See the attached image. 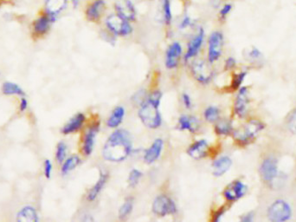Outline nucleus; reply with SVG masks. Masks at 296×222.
<instances>
[{"label":"nucleus","instance_id":"f257e3e1","mask_svg":"<svg viewBox=\"0 0 296 222\" xmlns=\"http://www.w3.org/2000/svg\"><path fill=\"white\" fill-rule=\"evenodd\" d=\"M133 144L129 133L125 129H116L109 136L103 149V158L111 162H121L131 155Z\"/></svg>","mask_w":296,"mask_h":222},{"label":"nucleus","instance_id":"f03ea898","mask_svg":"<svg viewBox=\"0 0 296 222\" xmlns=\"http://www.w3.org/2000/svg\"><path fill=\"white\" fill-rule=\"evenodd\" d=\"M266 128V123L260 119L251 118L233 131L232 138L237 147H247L257 140L258 136Z\"/></svg>","mask_w":296,"mask_h":222},{"label":"nucleus","instance_id":"7ed1b4c3","mask_svg":"<svg viewBox=\"0 0 296 222\" xmlns=\"http://www.w3.org/2000/svg\"><path fill=\"white\" fill-rule=\"evenodd\" d=\"M258 173L264 185L269 189L274 188L280 175L278 156L273 153L263 155L259 163Z\"/></svg>","mask_w":296,"mask_h":222},{"label":"nucleus","instance_id":"20e7f679","mask_svg":"<svg viewBox=\"0 0 296 222\" xmlns=\"http://www.w3.org/2000/svg\"><path fill=\"white\" fill-rule=\"evenodd\" d=\"M267 219L272 222L287 221L293 216L290 203L281 198H276L266 207Z\"/></svg>","mask_w":296,"mask_h":222},{"label":"nucleus","instance_id":"39448f33","mask_svg":"<svg viewBox=\"0 0 296 222\" xmlns=\"http://www.w3.org/2000/svg\"><path fill=\"white\" fill-rule=\"evenodd\" d=\"M159 108V105L147 98L139 107L138 115L146 128L157 129L162 124V116Z\"/></svg>","mask_w":296,"mask_h":222},{"label":"nucleus","instance_id":"423d86ee","mask_svg":"<svg viewBox=\"0 0 296 222\" xmlns=\"http://www.w3.org/2000/svg\"><path fill=\"white\" fill-rule=\"evenodd\" d=\"M100 128L101 122L98 118L91 119L90 122L83 128L80 143V152L82 156L88 157L93 152L96 140L95 138Z\"/></svg>","mask_w":296,"mask_h":222},{"label":"nucleus","instance_id":"0eeeda50","mask_svg":"<svg viewBox=\"0 0 296 222\" xmlns=\"http://www.w3.org/2000/svg\"><path fill=\"white\" fill-rule=\"evenodd\" d=\"M132 23L122 19L116 13H111L105 19V27L115 37H127L133 33Z\"/></svg>","mask_w":296,"mask_h":222},{"label":"nucleus","instance_id":"6e6552de","mask_svg":"<svg viewBox=\"0 0 296 222\" xmlns=\"http://www.w3.org/2000/svg\"><path fill=\"white\" fill-rule=\"evenodd\" d=\"M224 37L221 31H215L211 33L208 38L207 46V61L210 64H214L223 55Z\"/></svg>","mask_w":296,"mask_h":222},{"label":"nucleus","instance_id":"1a4fd4ad","mask_svg":"<svg viewBox=\"0 0 296 222\" xmlns=\"http://www.w3.org/2000/svg\"><path fill=\"white\" fill-rule=\"evenodd\" d=\"M190 73L194 79L201 84H208L214 77V71L212 69V64L205 60H195L191 62L190 66Z\"/></svg>","mask_w":296,"mask_h":222},{"label":"nucleus","instance_id":"9d476101","mask_svg":"<svg viewBox=\"0 0 296 222\" xmlns=\"http://www.w3.org/2000/svg\"><path fill=\"white\" fill-rule=\"evenodd\" d=\"M108 10L106 0H89L85 7V19L93 24H99Z\"/></svg>","mask_w":296,"mask_h":222},{"label":"nucleus","instance_id":"9b49d317","mask_svg":"<svg viewBox=\"0 0 296 222\" xmlns=\"http://www.w3.org/2000/svg\"><path fill=\"white\" fill-rule=\"evenodd\" d=\"M248 191L249 187L243 182L241 180H234L225 187L222 195L227 204L231 205L244 197Z\"/></svg>","mask_w":296,"mask_h":222},{"label":"nucleus","instance_id":"f8f14e48","mask_svg":"<svg viewBox=\"0 0 296 222\" xmlns=\"http://www.w3.org/2000/svg\"><path fill=\"white\" fill-rule=\"evenodd\" d=\"M152 211L158 217L174 215L177 213V206L172 198L163 194L154 199Z\"/></svg>","mask_w":296,"mask_h":222},{"label":"nucleus","instance_id":"ddd939ff","mask_svg":"<svg viewBox=\"0 0 296 222\" xmlns=\"http://www.w3.org/2000/svg\"><path fill=\"white\" fill-rule=\"evenodd\" d=\"M250 88L247 86H242L237 91L236 98L233 104L234 115L239 119H245L249 114L250 108Z\"/></svg>","mask_w":296,"mask_h":222},{"label":"nucleus","instance_id":"4468645a","mask_svg":"<svg viewBox=\"0 0 296 222\" xmlns=\"http://www.w3.org/2000/svg\"><path fill=\"white\" fill-rule=\"evenodd\" d=\"M205 36H206L205 29L202 27L199 28L196 34L191 37V39L188 43L186 52L184 56V60L185 63L191 61L194 58H196V56L199 55L205 41Z\"/></svg>","mask_w":296,"mask_h":222},{"label":"nucleus","instance_id":"2eb2a0df","mask_svg":"<svg viewBox=\"0 0 296 222\" xmlns=\"http://www.w3.org/2000/svg\"><path fill=\"white\" fill-rule=\"evenodd\" d=\"M115 13L127 21L135 22L137 19V10L132 0H117L114 4Z\"/></svg>","mask_w":296,"mask_h":222},{"label":"nucleus","instance_id":"dca6fc26","mask_svg":"<svg viewBox=\"0 0 296 222\" xmlns=\"http://www.w3.org/2000/svg\"><path fill=\"white\" fill-rule=\"evenodd\" d=\"M182 53H183V49L179 42L175 41L171 43L166 50V58H165L166 69L168 70L177 69L181 62Z\"/></svg>","mask_w":296,"mask_h":222},{"label":"nucleus","instance_id":"f3484780","mask_svg":"<svg viewBox=\"0 0 296 222\" xmlns=\"http://www.w3.org/2000/svg\"><path fill=\"white\" fill-rule=\"evenodd\" d=\"M186 152L191 158L195 160H201L211 155L212 148L206 139H201V140L195 141L194 143H191L190 146L188 147Z\"/></svg>","mask_w":296,"mask_h":222},{"label":"nucleus","instance_id":"a211bd4d","mask_svg":"<svg viewBox=\"0 0 296 222\" xmlns=\"http://www.w3.org/2000/svg\"><path fill=\"white\" fill-rule=\"evenodd\" d=\"M52 24H54V22L51 18V16L48 15V13L45 12L42 13V15H40L33 22L32 33L34 37H42L45 36L51 30Z\"/></svg>","mask_w":296,"mask_h":222},{"label":"nucleus","instance_id":"6ab92c4d","mask_svg":"<svg viewBox=\"0 0 296 222\" xmlns=\"http://www.w3.org/2000/svg\"><path fill=\"white\" fill-rule=\"evenodd\" d=\"M87 117L83 113H77L70 121L64 124L63 128L61 129V133L65 136L68 135L76 134L79 131L82 130L84 128L85 122Z\"/></svg>","mask_w":296,"mask_h":222},{"label":"nucleus","instance_id":"aec40b11","mask_svg":"<svg viewBox=\"0 0 296 222\" xmlns=\"http://www.w3.org/2000/svg\"><path fill=\"white\" fill-rule=\"evenodd\" d=\"M201 123L196 116L182 115L178 120V129L180 131H189L191 134L200 132Z\"/></svg>","mask_w":296,"mask_h":222},{"label":"nucleus","instance_id":"412c9836","mask_svg":"<svg viewBox=\"0 0 296 222\" xmlns=\"http://www.w3.org/2000/svg\"><path fill=\"white\" fill-rule=\"evenodd\" d=\"M164 148V141L161 138H157L152 143L149 149L145 150L143 159L146 164H153L154 162L160 158V155L162 153Z\"/></svg>","mask_w":296,"mask_h":222},{"label":"nucleus","instance_id":"4be33fe9","mask_svg":"<svg viewBox=\"0 0 296 222\" xmlns=\"http://www.w3.org/2000/svg\"><path fill=\"white\" fill-rule=\"evenodd\" d=\"M109 179V172H107V171L102 172L96 183L88 190V194H87V197H86L87 198V201H89V202L95 201L97 197L100 195L101 192L103 191V188L106 185V183H108Z\"/></svg>","mask_w":296,"mask_h":222},{"label":"nucleus","instance_id":"5701e85b","mask_svg":"<svg viewBox=\"0 0 296 222\" xmlns=\"http://www.w3.org/2000/svg\"><path fill=\"white\" fill-rule=\"evenodd\" d=\"M232 166V160L230 156L224 155L219 158L215 160L212 167H213V175L216 177L223 176L224 173H226L230 170Z\"/></svg>","mask_w":296,"mask_h":222},{"label":"nucleus","instance_id":"b1692460","mask_svg":"<svg viewBox=\"0 0 296 222\" xmlns=\"http://www.w3.org/2000/svg\"><path fill=\"white\" fill-rule=\"evenodd\" d=\"M39 220L38 213L32 206H24L17 213V221L37 222Z\"/></svg>","mask_w":296,"mask_h":222},{"label":"nucleus","instance_id":"393cba45","mask_svg":"<svg viewBox=\"0 0 296 222\" xmlns=\"http://www.w3.org/2000/svg\"><path fill=\"white\" fill-rule=\"evenodd\" d=\"M232 121L228 118H220L215 122L214 131L219 137H229L234 131Z\"/></svg>","mask_w":296,"mask_h":222},{"label":"nucleus","instance_id":"a878e982","mask_svg":"<svg viewBox=\"0 0 296 222\" xmlns=\"http://www.w3.org/2000/svg\"><path fill=\"white\" fill-rule=\"evenodd\" d=\"M124 116V108L122 106L115 107L107 121L108 127L110 128H118L119 126L123 122Z\"/></svg>","mask_w":296,"mask_h":222},{"label":"nucleus","instance_id":"bb28decb","mask_svg":"<svg viewBox=\"0 0 296 222\" xmlns=\"http://www.w3.org/2000/svg\"><path fill=\"white\" fill-rule=\"evenodd\" d=\"M81 162H82V160L79 155H70V157L66 158V160L62 163L61 173L63 175H66L78 167L79 165L81 164Z\"/></svg>","mask_w":296,"mask_h":222},{"label":"nucleus","instance_id":"cd10ccee","mask_svg":"<svg viewBox=\"0 0 296 222\" xmlns=\"http://www.w3.org/2000/svg\"><path fill=\"white\" fill-rule=\"evenodd\" d=\"M1 91L6 96H18L20 98L25 97V92L24 90L15 82H9V81L4 82Z\"/></svg>","mask_w":296,"mask_h":222},{"label":"nucleus","instance_id":"c85d7f7f","mask_svg":"<svg viewBox=\"0 0 296 222\" xmlns=\"http://www.w3.org/2000/svg\"><path fill=\"white\" fill-rule=\"evenodd\" d=\"M67 0H47L46 12L58 19L59 13L65 8Z\"/></svg>","mask_w":296,"mask_h":222},{"label":"nucleus","instance_id":"c756f323","mask_svg":"<svg viewBox=\"0 0 296 222\" xmlns=\"http://www.w3.org/2000/svg\"><path fill=\"white\" fill-rule=\"evenodd\" d=\"M160 10L163 21L166 26H171L172 23V2L171 0H160Z\"/></svg>","mask_w":296,"mask_h":222},{"label":"nucleus","instance_id":"7c9ffc66","mask_svg":"<svg viewBox=\"0 0 296 222\" xmlns=\"http://www.w3.org/2000/svg\"><path fill=\"white\" fill-rule=\"evenodd\" d=\"M133 199L132 197H128L125 200L124 203L121 205V207L119 209V219L121 220L127 219L131 213L133 212Z\"/></svg>","mask_w":296,"mask_h":222},{"label":"nucleus","instance_id":"2f4dec72","mask_svg":"<svg viewBox=\"0 0 296 222\" xmlns=\"http://www.w3.org/2000/svg\"><path fill=\"white\" fill-rule=\"evenodd\" d=\"M204 117L206 122L215 123L221 118V110L216 106H209L204 111Z\"/></svg>","mask_w":296,"mask_h":222},{"label":"nucleus","instance_id":"473e14b6","mask_svg":"<svg viewBox=\"0 0 296 222\" xmlns=\"http://www.w3.org/2000/svg\"><path fill=\"white\" fill-rule=\"evenodd\" d=\"M247 74H248L247 71H245V70L240 71L238 73L234 74L231 82H230V91H232V92L238 91L239 88L242 87V82H244Z\"/></svg>","mask_w":296,"mask_h":222},{"label":"nucleus","instance_id":"72a5a7b5","mask_svg":"<svg viewBox=\"0 0 296 222\" xmlns=\"http://www.w3.org/2000/svg\"><path fill=\"white\" fill-rule=\"evenodd\" d=\"M67 153H68V146L66 143L64 142L58 143L56 149V154H55V158L58 164L62 165V163L66 160Z\"/></svg>","mask_w":296,"mask_h":222},{"label":"nucleus","instance_id":"f704fd0d","mask_svg":"<svg viewBox=\"0 0 296 222\" xmlns=\"http://www.w3.org/2000/svg\"><path fill=\"white\" fill-rule=\"evenodd\" d=\"M285 124L287 130L289 131L291 134L296 136V106L288 113L285 120Z\"/></svg>","mask_w":296,"mask_h":222},{"label":"nucleus","instance_id":"c9c22d12","mask_svg":"<svg viewBox=\"0 0 296 222\" xmlns=\"http://www.w3.org/2000/svg\"><path fill=\"white\" fill-rule=\"evenodd\" d=\"M142 172L139 169L133 168L130 171L129 175H128V184L131 188H135L139 184L140 178L142 177Z\"/></svg>","mask_w":296,"mask_h":222},{"label":"nucleus","instance_id":"e433bc0d","mask_svg":"<svg viewBox=\"0 0 296 222\" xmlns=\"http://www.w3.org/2000/svg\"><path fill=\"white\" fill-rule=\"evenodd\" d=\"M233 9V6L231 4L227 3L224 4L223 7H221L220 11H219V19L222 21H224L227 19V17L230 15L231 11Z\"/></svg>","mask_w":296,"mask_h":222},{"label":"nucleus","instance_id":"4c0bfd02","mask_svg":"<svg viewBox=\"0 0 296 222\" xmlns=\"http://www.w3.org/2000/svg\"><path fill=\"white\" fill-rule=\"evenodd\" d=\"M193 25V19H191L190 16L184 15V17L182 18L180 22H179V25H178V27H179V29L182 30V31H184V30H186V29H189V28L192 27Z\"/></svg>","mask_w":296,"mask_h":222},{"label":"nucleus","instance_id":"58836bf2","mask_svg":"<svg viewBox=\"0 0 296 222\" xmlns=\"http://www.w3.org/2000/svg\"><path fill=\"white\" fill-rule=\"evenodd\" d=\"M248 56L250 59L254 62L260 61V60H262L263 58V53L261 52L260 50L257 49L256 47H253V48L249 52Z\"/></svg>","mask_w":296,"mask_h":222},{"label":"nucleus","instance_id":"ea45409f","mask_svg":"<svg viewBox=\"0 0 296 222\" xmlns=\"http://www.w3.org/2000/svg\"><path fill=\"white\" fill-rule=\"evenodd\" d=\"M227 211V206H223V207H219L218 209L215 210L214 212L212 214V222H218L220 220L221 218L223 217L225 212Z\"/></svg>","mask_w":296,"mask_h":222},{"label":"nucleus","instance_id":"a19ab883","mask_svg":"<svg viewBox=\"0 0 296 222\" xmlns=\"http://www.w3.org/2000/svg\"><path fill=\"white\" fill-rule=\"evenodd\" d=\"M52 169H53L52 162L47 159L43 162V173H44L46 179H50L52 177Z\"/></svg>","mask_w":296,"mask_h":222},{"label":"nucleus","instance_id":"79ce46f5","mask_svg":"<svg viewBox=\"0 0 296 222\" xmlns=\"http://www.w3.org/2000/svg\"><path fill=\"white\" fill-rule=\"evenodd\" d=\"M236 60L232 57L227 58L224 63V70H232L236 68Z\"/></svg>","mask_w":296,"mask_h":222},{"label":"nucleus","instance_id":"37998d69","mask_svg":"<svg viewBox=\"0 0 296 222\" xmlns=\"http://www.w3.org/2000/svg\"><path fill=\"white\" fill-rule=\"evenodd\" d=\"M182 102H183L184 106L186 109H191V107H192V101H191V98H190L189 95L186 94V93L182 95Z\"/></svg>","mask_w":296,"mask_h":222},{"label":"nucleus","instance_id":"c03bdc74","mask_svg":"<svg viewBox=\"0 0 296 222\" xmlns=\"http://www.w3.org/2000/svg\"><path fill=\"white\" fill-rule=\"evenodd\" d=\"M241 221L243 222H251L255 219L254 212H249V213H245L240 218Z\"/></svg>","mask_w":296,"mask_h":222},{"label":"nucleus","instance_id":"a18cd8bd","mask_svg":"<svg viewBox=\"0 0 296 222\" xmlns=\"http://www.w3.org/2000/svg\"><path fill=\"white\" fill-rule=\"evenodd\" d=\"M28 100L26 98H22L21 100H20V104H19V111H21V112H24L25 110H27L28 108Z\"/></svg>","mask_w":296,"mask_h":222},{"label":"nucleus","instance_id":"49530a36","mask_svg":"<svg viewBox=\"0 0 296 222\" xmlns=\"http://www.w3.org/2000/svg\"><path fill=\"white\" fill-rule=\"evenodd\" d=\"M81 2H82V0H71V4H72L74 8H77L80 6Z\"/></svg>","mask_w":296,"mask_h":222}]
</instances>
